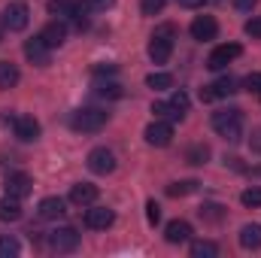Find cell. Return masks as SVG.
Wrapping results in <instances>:
<instances>
[{
  "mask_svg": "<svg viewBox=\"0 0 261 258\" xmlns=\"http://www.w3.org/2000/svg\"><path fill=\"white\" fill-rule=\"evenodd\" d=\"M18 252H21L18 240H15V237H9V234H3V237H0V258H15Z\"/></svg>",
  "mask_w": 261,
  "mask_h": 258,
  "instance_id": "obj_27",
  "label": "cell"
},
{
  "mask_svg": "<svg viewBox=\"0 0 261 258\" xmlns=\"http://www.w3.org/2000/svg\"><path fill=\"white\" fill-rule=\"evenodd\" d=\"M85 164H88V170H91V173L107 176V173H113V170H116V152H113V149H107V146H97V149H91V152H88Z\"/></svg>",
  "mask_w": 261,
  "mask_h": 258,
  "instance_id": "obj_3",
  "label": "cell"
},
{
  "mask_svg": "<svg viewBox=\"0 0 261 258\" xmlns=\"http://www.w3.org/2000/svg\"><path fill=\"white\" fill-rule=\"evenodd\" d=\"M243 85H246V91H261V73H249L246 79H243Z\"/></svg>",
  "mask_w": 261,
  "mask_h": 258,
  "instance_id": "obj_34",
  "label": "cell"
},
{
  "mask_svg": "<svg viewBox=\"0 0 261 258\" xmlns=\"http://www.w3.org/2000/svg\"><path fill=\"white\" fill-rule=\"evenodd\" d=\"M18 79H21L18 67L12 64V61H0V91L15 88V85H18Z\"/></svg>",
  "mask_w": 261,
  "mask_h": 258,
  "instance_id": "obj_19",
  "label": "cell"
},
{
  "mask_svg": "<svg viewBox=\"0 0 261 258\" xmlns=\"http://www.w3.org/2000/svg\"><path fill=\"white\" fill-rule=\"evenodd\" d=\"M94 200H97V186H91V183H76L70 189V203H76V207H91Z\"/></svg>",
  "mask_w": 261,
  "mask_h": 258,
  "instance_id": "obj_16",
  "label": "cell"
},
{
  "mask_svg": "<svg viewBox=\"0 0 261 258\" xmlns=\"http://www.w3.org/2000/svg\"><path fill=\"white\" fill-rule=\"evenodd\" d=\"M49 249L52 252H73V249H79V231L76 228H55L49 234Z\"/></svg>",
  "mask_w": 261,
  "mask_h": 258,
  "instance_id": "obj_6",
  "label": "cell"
},
{
  "mask_svg": "<svg viewBox=\"0 0 261 258\" xmlns=\"http://www.w3.org/2000/svg\"><path fill=\"white\" fill-rule=\"evenodd\" d=\"M94 94L116 100V97H122V85H119V82H103V79H97V82H94Z\"/></svg>",
  "mask_w": 261,
  "mask_h": 258,
  "instance_id": "obj_22",
  "label": "cell"
},
{
  "mask_svg": "<svg viewBox=\"0 0 261 258\" xmlns=\"http://www.w3.org/2000/svg\"><path fill=\"white\" fill-rule=\"evenodd\" d=\"M200 100H203V104L219 100V97H216V91H213V85H203V88H200Z\"/></svg>",
  "mask_w": 261,
  "mask_h": 258,
  "instance_id": "obj_36",
  "label": "cell"
},
{
  "mask_svg": "<svg viewBox=\"0 0 261 258\" xmlns=\"http://www.w3.org/2000/svg\"><path fill=\"white\" fill-rule=\"evenodd\" d=\"M240 203H243V207H261V189L258 186L246 189V192L240 194Z\"/></svg>",
  "mask_w": 261,
  "mask_h": 258,
  "instance_id": "obj_31",
  "label": "cell"
},
{
  "mask_svg": "<svg viewBox=\"0 0 261 258\" xmlns=\"http://www.w3.org/2000/svg\"><path fill=\"white\" fill-rule=\"evenodd\" d=\"M3 31H6V28H3V21H0V43H3Z\"/></svg>",
  "mask_w": 261,
  "mask_h": 258,
  "instance_id": "obj_40",
  "label": "cell"
},
{
  "mask_svg": "<svg viewBox=\"0 0 261 258\" xmlns=\"http://www.w3.org/2000/svg\"><path fill=\"white\" fill-rule=\"evenodd\" d=\"M240 246L243 249H261V225H243L240 228Z\"/></svg>",
  "mask_w": 261,
  "mask_h": 258,
  "instance_id": "obj_20",
  "label": "cell"
},
{
  "mask_svg": "<svg viewBox=\"0 0 261 258\" xmlns=\"http://www.w3.org/2000/svg\"><path fill=\"white\" fill-rule=\"evenodd\" d=\"M213 131H216L219 137H225V140L237 143V140H240V134H243V110L228 107V110L213 113Z\"/></svg>",
  "mask_w": 261,
  "mask_h": 258,
  "instance_id": "obj_1",
  "label": "cell"
},
{
  "mask_svg": "<svg viewBox=\"0 0 261 258\" xmlns=\"http://www.w3.org/2000/svg\"><path fill=\"white\" fill-rule=\"evenodd\" d=\"M21 219V203L18 197H0V222H18Z\"/></svg>",
  "mask_w": 261,
  "mask_h": 258,
  "instance_id": "obj_18",
  "label": "cell"
},
{
  "mask_svg": "<svg viewBox=\"0 0 261 258\" xmlns=\"http://www.w3.org/2000/svg\"><path fill=\"white\" fill-rule=\"evenodd\" d=\"M143 137H146V143H149V146H155V149H164V146H170V143H173V125H170V122H161V119H155L152 125H146Z\"/></svg>",
  "mask_w": 261,
  "mask_h": 258,
  "instance_id": "obj_5",
  "label": "cell"
},
{
  "mask_svg": "<svg viewBox=\"0 0 261 258\" xmlns=\"http://www.w3.org/2000/svg\"><path fill=\"white\" fill-rule=\"evenodd\" d=\"M146 52H149V58H152L155 64H167L170 55H173V40H170V37H161V34H152Z\"/></svg>",
  "mask_w": 261,
  "mask_h": 258,
  "instance_id": "obj_9",
  "label": "cell"
},
{
  "mask_svg": "<svg viewBox=\"0 0 261 258\" xmlns=\"http://www.w3.org/2000/svg\"><path fill=\"white\" fill-rule=\"evenodd\" d=\"M258 97H261V91H258Z\"/></svg>",
  "mask_w": 261,
  "mask_h": 258,
  "instance_id": "obj_41",
  "label": "cell"
},
{
  "mask_svg": "<svg viewBox=\"0 0 261 258\" xmlns=\"http://www.w3.org/2000/svg\"><path fill=\"white\" fill-rule=\"evenodd\" d=\"M197 213H200L203 222H222V219H225V210H222L219 203H203Z\"/></svg>",
  "mask_w": 261,
  "mask_h": 258,
  "instance_id": "obj_28",
  "label": "cell"
},
{
  "mask_svg": "<svg viewBox=\"0 0 261 258\" xmlns=\"http://www.w3.org/2000/svg\"><path fill=\"white\" fill-rule=\"evenodd\" d=\"M152 113H155V119H170V122H182V116L170 107V100L164 104V100H155L152 104Z\"/></svg>",
  "mask_w": 261,
  "mask_h": 258,
  "instance_id": "obj_26",
  "label": "cell"
},
{
  "mask_svg": "<svg viewBox=\"0 0 261 258\" xmlns=\"http://www.w3.org/2000/svg\"><path fill=\"white\" fill-rule=\"evenodd\" d=\"M255 3H258V0H234V6H237L240 12H252V9H255Z\"/></svg>",
  "mask_w": 261,
  "mask_h": 258,
  "instance_id": "obj_37",
  "label": "cell"
},
{
  "mask_svg": "<svg viewBox=\"0 0 261 258\" xmlns=\"http://www.w3.org/2000/svg\"><path fill=\"white\" fill-rule=\"evenodd\" d=\"M0 21H3V28H6L9 34H18V31L28 28V21H31V9H28L24 3H9V6L3 9Z\"/></svg>",
  "mask_w": 261,
  "mask_h": 258,
  "instance_id": "obj_4",
  "label": "cell"
},
{
  "mask_svg": "<svg viewBox=\"0 0 261 258\" xmlns=\"http://www.w3.org/2000/svg\"><path fill=\"white\" fill-rule=\"evenodd\" d=\"M37 213H40V219L55 222V219H61V216L67 213V203L61 200V197H43L40 207H37Z\"/></svg>",
  "mask_w": 261,
  "mask_h": 258,
  "instance_id": "obj_15",
  "label": "cell"
},
{
  "mask_svg": "<svg viewBox=\"0 0 261 258\" xmlns=\"http://www.w3.org/2000/svg\"><path fill=\"white\" fill-rule=\"evenodd\" d=\"M12 131H15V137H18L21 143L40 140V122H37L34 116H15V119H12Z\"/></svg>",
  "mask_w": 261,
  "mask_h": 258,
  "instance_id": "obj_11",
  "label": "cell"
},
{
  "mask_svg": "<svg viewBox=\"0 0 261 258\" xmlns=\"http://www.w3.org/2000/svg\"><path fill=\"white\" fill-rule=\"evenodd\" d=\"M249 146H252V152H261V131H252V137H249Z\"/></svg>",
  "mask_w": 261,
  "mask_h": 258,
  "instance_id": "obj_38",
  "label": "cell"
},
{
  "mask_svg": "<svg viewBox=\"0 0 261 258\" xmlns=\"http://www.w3.org/2000/svg\"><path fill=\"white\" fill-rule=\"evenodd\" d=\"M197 189H200L197 179H179V183H170L167 186V194L170 197H186V194H195Z\"/></svg>",
  "mask_w": 261,
  "mask_h": 258,
  "instance_id": "obj_21",
  "label": "cell"
},
{
  "mask_svg": "<svg viewBox=\"0 0 261 258\" xmlns=\"http://www.w3.org/2000/svg\"><path fill=\"white\" fill-rule=\"evenodd\" d=\"M107 122H110V113H103L97 107H82L70 116V128L79 131V134H97Z\"/></svg>",
  "mask_w": 261,
  "mask_h": 258,
  "instance_id": "obj_2",
  "label": "cell"
},
{
  "mask_svg": "<svg viewBox=\"0 0 261 258\" xmlns=\"http://www.w3.org/2000/svg\"><path fill=\"white\" fill-rule=\"evenodd\" d=\"M189 104H192V100H189V94H186L182 88L170 94V107H173V110H176V113H179L182 119H186V113H189Z\"/></svg>",
  "mask_w": 261,
  "mask_h": 258,
  "instance_id": "obj_29",
  "label": "cell"
},
{
  "mask_svg": "<svg viewBox=\"0 0 261 258\" xmlns=\"http://www.w3.org/2000/svg\"><path fill=\"white\" fill-rule=\"evenodd\" d=\"M24 58L37 67H49L52 64V49L46 46L43 37H31V40H24Z\"/></svg>",
  "mask_w": 261,
  "mask_h": 258,
  "instance_id": "obj_7",
  "label": "cell"
},
{
  "mask_svg": "<svg viewBox=\"0 0 261 258\" xmlns=\"http://www.w3.org/2000/svg\"><path fill=\"white\" fill-rule=\"evenodd\" d=\"M186 161L195 164V167L197 164H206V161H210V146H206V143H195V146L186 152Z\"/></svg>",
  "mask_w": 261,
  "mask_h": 258,
  "instance_id": "obj_24",
  "label": "cell"
},
{
  "mask_svg": "<svg viewBox=\"0 0 261 258\" xmlns=\"http://www.w3.org/2000/svg\"><path fill=\"white\" fill-rule=\"evenodd\" d=\"M213 91H216V97H228V94H234V91H237V82H234L231 76H225V79L213 82Z\"/></svg>",
  "mask_w": 261,
  "mask_h": 258,
  "instance_id": "obj_30",
  "label": "cell"
},
{
  "mask_svg": "<svg viewBox=\"0 0 261 258\" xmlns=\"http://www.w3.org/2000/svg\"><path fill=\"white\" fill-rule=\"evenodd\" d=\"M189 31H192V37L200 40V43H203V40H216V34H219V21H216L213 15H197Z\"/></svg>",
  "mask_w": 261,
  "mask_h": 258,
  "instance_id": "obj_12",
  "label": "cell"
},
{
  "mask_svg": "<svg viewBox=\"0 0 261 258\" xmlns=\"http://www.w3.org/2000/svg\"><path fill=\"white\" fill-rule=\"evenodd\" d=\"M219 255V246L213 240H195L192 243V258H216Z\"/></svg>",
  "mask_w": 261,
  "mask_h": 258,
  "instance_id": "obj_23",
  "label": "cell"
},
{
  "mask_svg": "<svg viewBox=\"0 0 261 258\" xmlns=\"http://www.w3.org/2000/svg\"><path fill=\"white\" fill-rule=\"evenodd\" d=\"M246 34L261 40V18H249V21H246Z\"/></svg>",
  "mask_w": 261,
  "mask_h": 258,
  "instance_id": "obj_35",
  "label": "cell"
},
{
  "mask_svg": "<svg viewBox=\"0 0 261 258\" xmlns=\"http://www.w3.org/2000/svg\"><path fill=\"white\" fill-rule=\"evenodd\" d=\"M113 3H116V0H91V6H94V9H110Z\"/></svg>",
  "mask_w": 261,
  "mask_h": 258,
  "instance_id": "obj_39",
  "label": "cell"
},
{
  "mask_svg": "<svg viewBox=\"0 0 261 258\" xmlns=\"http://www.w3.org/2000/svg\"><path fill=\"white\" fill-rule=\"evenodd\" d=\"M34 192V179L28 176V173H9L6 176V194L9 197H28V194Z\"/></svg>",
  "mask_w": 261,
  "mask_h": 258,
  "instance_id": "obj_13",
  "label": "cell"
},
{
  "mask_svg": "<svg viewBox=\"0 0 261 258\" xmlns=\"http://www.w3.org/2000/svg\"><path fill=\"white\" fill-rule=\"evenodd\" d=\"M164 237H167V243H189L192 240V225L186 219H173V222H167Z\"/></svg>",
  "mask_w": 261,
  "mask_h": 258,
  "instance_id": "obj_14",
  "label": "cell"
},
{
  "mask_svg": "<svg viewBox=\"0 0 261 258\" xmlns=\"http://www.w3.org/2000/svg\"><path fill=\"white\" fill-rule=\"evenodd\" d=\"M43 40H46V46L49 49H58V46H64L67 40V24L64 21H49L46 28H43V34H40Z\"/></svg>",
  "mask_w": 261,
  "mask_h": 258,
  "instance_id": "obj_17",
  "label": "cell"
},
{
  "mask_svg": "<svg viewBox=\"0 0 261 258\" xmlns=\"http://www.w3.org/2000/svg\"><path fill=\"white\" fill-rule=\"evenodd\" d=\"M140 9H143V15H158L164 9V0H143Z\"/></svg>",
  "mask_w": 261,
  "mask_h": 258,
  "instance_id": "obj_33",
  "label": "cell"
},
{
  "mask_svg": "<svg viewBox=\"0 0 261 258\" xmlns=\"http://www.w3.org/2000/svg\"><path fill=\"white\" fill-rule=\"evenodd\" d=\"M146 85L155 88V91H167V88H173V76L170 73H149L146 76Z\"/></svg>",
  "mask_w": 261,
  "mask_h": 258,
  "instance_id": "obj_25",
  "label": "cell"
},
{
  "mask_svg": "<svg viewBox=\"0 0 261 258\" xmlns=\"http://www.w3.org/2000/svg\"><path fill=\"white\" fill-rule=\"evenodd\" d=\"M146 222H149V225H158V222H161V207H158L155 200L146 203Z\"/></svg>",
  "mask_w": 261,
  "mask_h": 258,
  "instance_id": "obj_32",
  "label": "cell"
},
{
  "mask_svg": "<svg viewBox=\"0 0 261 258\" xmlns=\"http://www.w3.org/2000/svg\"><path fill=\"white\" fill-rule=\"evenodd\" d=\"M113 222H116V213L110 207H91V210H85V225L91 231H107V228H113Z\"/></svg>",
  "mask_w": 261,
  "mask_h": 258,
  "instance_id": "obj_10",
  "label": "cell"
},
{
  "mask_svg": "<svg viewBox=\"0 0 261 258\" xmlns=\"http://www.w3.org/2000/svg\"><path fill=\"white\" fill-rule=\"evenodd\" d=\"M240 52H243V49H240L237 43H222V46H216V49L210 52L206 67H210V70H225L234 58H240Z\"/></svg>",
  "mask_w": 261,
  "mask_h": 258,
  "instance_id": "obj_8",
  "label": "cell"
}]
</instances>
